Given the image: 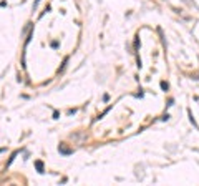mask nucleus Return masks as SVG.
<instances>
[{
	"label": "nucleus",
	"instance_id": "f257e3e1",
	"mask_svg": "<svg viewBox=\"0 0 199 186\" xmlns=\"http://www.w3.org/2000/svg\"><path fill=\"white\" fill-rule=\"evenodd\" d=\"M35 166H37V169L40 171V173L43 171V163H42V161H37V163H35Z\"/></svg>",
	"mask_w": 199,
	"mask_h": 186
},
{
	"label": "nucleus",
	"instance_id": "f03ea898",
	"mask_svg": "<svg viewBox=\"0 0 199 186\" xmlns=\"http://www.w3.org/2000/svg\"><path fill=\"white\" fill-rule=\"evenodd\" d=\"M161 88L163 90H168V83H164V81H163V83H161Z\"/></svg>",
	"mask_w": 199,
	"mask_h": 186
},
{
	"label": "nucleus",
	"instance_id": "7ed1b4c3",
	"mask_svg": "<svg viewBox=\"0 0 199 186\" xmlns=\"http://www.w3.org/2000/svg\"><path fill=\"white\" fill-rule=\"evenodd\" d=\"M38 3H40V0H35V2H33V9H37Z\"/></svg>",
	"mask_w": 199,
	"mask_h": 186
}]
</instances>
